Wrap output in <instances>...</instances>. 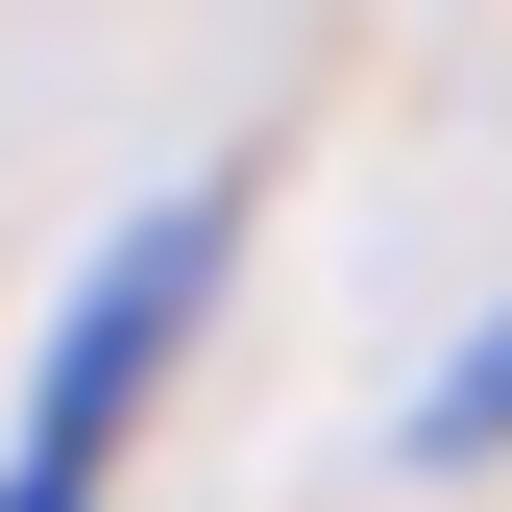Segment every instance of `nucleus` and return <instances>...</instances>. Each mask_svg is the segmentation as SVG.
Masks as SVG:
<instances>
[{
  "label": "nucleus",
  "instance_id": "2",
  "mask_svg": "<svg viewBox=\"0 0 512 512\" xmlns=\"http://www.w3.org/2000/svg\"><path fill=\"white\" fill-rule=\"evenodd\" d=\"M415 464H512V317H488V342L415 391Z\"/></svg>",
  "mask_w": 512,
  "mask_h": 512
},
{
  "label": "nucleus",
  "instance_id": "3",
  "mask_svg": "<svg viewBox=\"0 0 512 512\" xmlns=\"http://www.w3.org/2000/svg\"><path fill=\"white\" fill-rule=\"evenodd\" d=\"M0 512H98V488H25V464H0Z\"/></svg>",
  "mask_w": 512,
  "mask_h": 512
},
{
  "label": "nucleus",
  "instance_id": "1",
  "mask_svg": "<svg viewBox=\"0 0 512 512\" xmlns=\"http://www.w3.org/2000/svg\"><path fill=\"white\" fill-rule=\"evenodd\" d=\"M220 269H244V171H171V196L49 293V342H25V488H98L122 464V415L171 391V342L220 317Z\"/></svg>",
  "mask_w": 512,
  "mask_h": 512
}]
</instances>
